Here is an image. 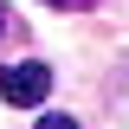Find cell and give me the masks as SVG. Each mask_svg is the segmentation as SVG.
Returning <instances> with one entry per match:
<instances>
[{
	"label": "cell",
	"mask_w": 129,
	"mask_h": 129,
	"mask_svg": "<svg viewBox=\"0 0 129 129\" xmlns=\"http://www.w3.org/2000/svg\"><path fill=\"white\" fill-rule=\"evenodd\" d=\"M52 97V71L45 64H7L0 71V103H13V110H32V103H45Z\"/></svg>",
	"instance_id": "6da1fadb"
},
{
	"label": "cell",
	"mask_w": 129,
	"mask_h": 129,
	"mask_svg": "<svg viewBox=\"0 0 129 129\" xmlns=\"http://www.w3.org/2000/svg\"><path fill=\"white\" fill-rule=\"evenodd\" d=\"M7 32H13V13H7V7H0V39H7Z\"/></svg>",
	"instance_id": "7a4b0ae2"
},
{
	"label": "cell",
	"mask_w": 129,
	"mask_h": 129,
	"mask_svg": "<svg viewBox=\"0 0 129 129\" xmlns=\"http://www.w3.org/2000/svg\"><path fill=\"white\" fill-rule=\"evenodd\" d=\"M52 7H90V0H52Z\"/></svg>",
	"instance_id": "3957f363"
}]
</instances>
